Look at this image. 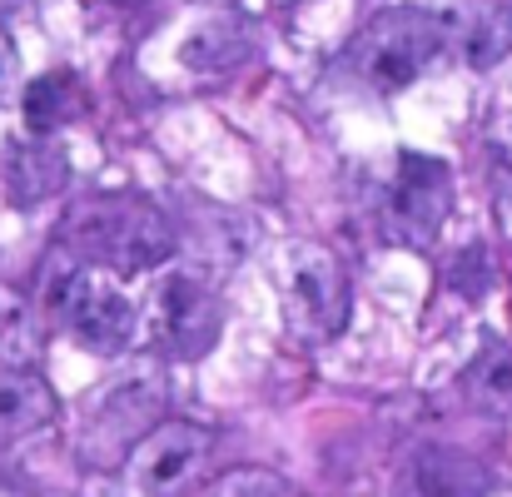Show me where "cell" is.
I'll return each instance as SVG.
<instances>
[{
  "label": "cell",
  "instance_id": "1",
  "mask_svg": "<svg viewBox=\"0 0 512 497\" xmlns=\"http://www.w3.org/2000/svg\"><path fill=\"white\" fill-rule=\"evenodd\" d=\"M60 239L80 264L110 269L115 279L165 264L174 249L170 219L140 194H90V199H80L65 214Z\"/></svg>",
  "mask_w": 512,
  "mask_h": 497
},
{
  "label": "cell",
  "instance_id": "2",
  "mask_svg": "<svg viewBox=\"0 0 512 497\" xmlns=\"http://www.w3.org/2000/svg\"><path fill=\"white\" fill-rule=\"evenodd\" d=\"M45 314L70 329L90 353H125L140 333V309L135 299L115 284L110 269L95 264H60L45 279Z\"/></svg>",
  "mask_w": 512,
  "mask_h": 497
},
{
  "label": "cell",
  "instance_id": "3",
  "mask_svg": "<svg viewBox=\"0 0 512 497\" xmlns=\"http://www.w3.org/2000/svg\"><path fill=\"white\" fill-rule=\"evenodd\" d=\"M443 20L438 15H428V10H418V5H393V10H378L363 30H358V40H353V50H348V65L373 85V90H383V95H398V90H408L423 70H428V60L443 50Z\"/></svg>",
  "mask_w": 512,
  "mask_h": 497
},
{
  "label": "cell",
  "instance_id": "4",
  "mask_svg": "<svg viewBox=\"0 0 512 497\" xmlns=\"http://www.w3.org/2000/svg\"><path fill=\"white\" fill-rule=\"evenodd\" d=\"M279 294H284V324L299 343H329L339 338L353 309L348 274L339 254L324 244H289L279 259Z\"/></svg>",
  "mask_w": 512,
  "mask_h": 497
},
{
  "label": "cell",
  "instance_id": "5",
  "mask_svg": "<svg viewBox=\"0 0 512 497\" xmlns=\"http://www.w3.org/2000/svg\"><path fill=\"white\" fill-rule=\"evenodd\" d=\"M388 234L408 249L438 244L453 214V169L433 155H398V174L388 184Z\"/></svg>",
  "mask_w": 512,
  "mask_h": 497
},
{
  "label": "cell",
  "instance_id": "6",
  "mask_svg": "<svg viewBox=\"0 0 512 497\" xmlns=\"http://www.w3.org/2000/svg\"><path fill=\"white\" fill-rule=\"evenodd\" d=\"M214 448V433L189 423V418H170L155 433L140 438V448L130 453V488L140 497H174L189 488V478L204 468Z\"/></svg>",
  "mask_w": 512,
  "mask_h": 497
},
{
  "label": "cell",
  "instance_id": "7",
  "mask_svg": "<svg viewBox=\"0 0 512 497\" xmlns=\"http://www.w3.org/2000/svg\"><path fill=\"white\" fill-rule=\"evenodd\" d=\"M160 329H165V348H174L179 358H199L219 338V304H214V294L199 279L174 274L170 284L160 289Z\"/></svg>",
  "mask_w": 512,
  "mask_h": 497
},
{
  "label": "cell",
  "instance_id": "8",
  "mask_svg": "<svg viewBox=\"0 0 512 497\" xmlns=\"http://www.w3.org/2000/svg\"><path fill=\"white\" fill-rule=\"evenodd\" d=\"M408 497H483V468L443 443H423L408 463Z\"/></svg>",
  "mask_w": 512,
  "mask_h": 497
},
{
  "label": "cell",
  "instance_id": "9",
  "mask_svg": "<svg viewBox=\"0 0 512 497\" xmlns=\"http://www.w3.org/2000/svg\"><path fill=\"white\" fill-rule=\"evenodd\" d=\"M55 418V393L45 378L20 373V368H0V448L40 433Z\"/></svg>",
  "mask_w": 512,
  "mask_h": 497
},
{
  "label": "cell",
  "instance_id": "10",
  "mask_svg": "<svg viewBox=\"0 0 512 497\" xmlns=\"http://www.w3.org/2000/svg\"><path fill=\"white\" fill-rule=\"evenodd\" d=\"M458 50L473 70H493L512 50V0H478L458 20Z\"/></svg>",
  "mask_w": 512,
  "mask_h": 497
},
{
  "label": "cell",
  "instance_id": "11",
  "mask_svg": "<svg viewBox=\"0 0 512 497\" xmlns=\"http://www.w3.org/2000/svg\"><path fill=\"white\" fill-rule=\"evenodd\" d=\"M463 393L473 398V408L493 413V418H512V348L488 338L478 348V358L463 368Z\"/></svg>",
  "mask_w": 512,
  "mask_h": 497
},
{
  "label": "cell",
  "instance_id": "12",
  "mask_svg": "<svg viewBox=\"0 0 512 497\" xmlns=\"http://www.w3.org/2000/svg\"><path fill=\"white\" fill-rule=\"evenodd\" d=\"M80 105H85V95H80L75 75H65V70L40 75V80H30L25 105H20V110H25V130L40 135V140H50L55 130H65V125L80 115Z\"/></svg>",
  "mask_w": 512,
  "mask_h": 497
},
{
  "label": "cell",
  "instance_id": "13",
  "mask_svg": "<svg viewBox=\"0 0 512 497\" xmlns=\"http://www.w3.org/2000/svg\"><path fill=\"white\" fill-rule=\"evenodd\" d=\"M60 179H65V155L50 150V145H25V150H15L10 174H5L15 204H35V199H45Z\"/></svg>",
  "mask_w": 512,
  "mask_h": 497
},
{
  "label": "cell",
  "instance_id": "14",
  "mask_svg": "<svg viewBox=\"0 0 512 497\" xmlns=\"http://www.w3.org/2000/svg\"><path fill=\"white\" fill-rule=\"evenodd\" d=\"M239 55H244V40H239L234 25H224V20H214L209 30H199V35L184 45V60H189L194 70H229V65H239Z\"/></svg>",
  "mask_w": 512,
  "mask_h": 497
},
{
  "label": "cell",
  "instance_id": "15",
  "mask_svg": "<svg viewBox=\"0 0 512 497\" xmlns=\"http://www.w3.org/2000/svg\"><path fill=\"white\" fill-rule=\"evenodd\" d=\"M488 160H493V179H498V189L512 199V120L508 125H498V135H493V145H488Z\"/></svg>",
  "mask_w": 512,
  "mask_h": 497
},
{
  "label": "cell",
  "instance_id": "16",
  "mask_svg": "<svg viewBox=\"0 0 512 497\" xmlns=\"http://www.w3.org/2000/svg\"><path fill=\"white\" fill-rule=\"evenodd\" d=\"M10 80H15V45L0 35V95L10 90Z\"/></svg>",
  "mask_w": 512,
  "mask_h": 497
},
{
  "label": "cell",
  "instance_id": "17",
  "mask_svg": "<svg viewBox=\"0 0 512 497\" xmlns=\"http://www.w3.org/2000/svg\"><path fill=\"white\" fill-rule=\"evenodd\" d=\"M10 497H65V493H10Z\"/></svg>",
  "mask_w": 512,
  "mask_h": 497
},
{
  "label": "cell",
  "instance_id": "18",
  "mask_svg": "<svg viewBox=\"0 0 512 497\" xmlns=\"http://www.w3.org/2000/svg\"><path fill=\"white\" fill-rule=\"evenodd\" d=\"M274 5H284V0H274Z\"/></svg>",
  "mask_w": 512,
  "mask_h": 497
}]
</instances>
